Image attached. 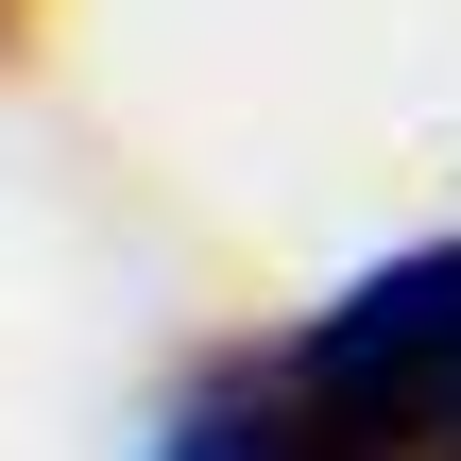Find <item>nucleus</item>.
<instances>
[{
    "instance_id": "1",
    "label": "nucleus",
    "mask_w": 461,
    "mask_h": 461,
    "mask_svg": "<svg viewBox=\"0 0 461 461\" xmlns=\"http://www.w3.org/2000/svg\"><path fill=\"white\" fill-rule=\"evenodd\" d=\"M274 393L325 461H461V240L411 274H359L274 359Z\"/></svg>"
},
{
    "instance_id": "2",
    "label": "nucleus",
    "mask_w": 461,
    "mask_h": 461,
    "mask_svg": "<svg viewBox=\"0 0 461 461\" xmlns=\"http://www.w3.org/2000/svg\"><path fill=\"white\" fill-rule=\"evenodd\" d=\"M154 461H325V445L291 428V393H274V376H222V393H188V411H171V445H154Z\"/></svg>"
}]
</instances>
